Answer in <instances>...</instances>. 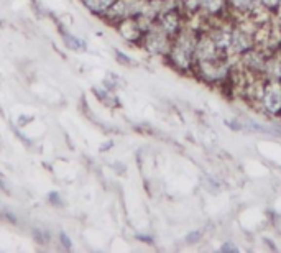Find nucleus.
Masks as SVG:
<instances>
[{
  "mask_svg": "<svg viewBox=\"0 0 281 253\" xmlns=\"http://www.w3.org/2000/svg\"><path fill=\"white\" fill-rule=\"evenodd\" d=\"M59 242H61V245L66 248V250H71V248H73V242H71V238L68 237V234L61 232L59 234Z\"/></svg>",
  "mask_w": 281,
  "mask_h": 253,
  "instance_id": "14",
  "label": "nucleus"
},
{
  "mask_svg": "<svg viewBox=\"0 0 281 253\" xmlns=\"http://www.w3.org/2000/svg\"><path fill=\"white\" fill-rule=\"evenodd\" d=\"M201 35V30L192 28V26H184L176 37L171 41V48L165 59L174 71L179 74H194L196 66V44L197 38Z\"/></svg>",
  "mask_w": 281,
  "mask_h": 253,
  "instance_id": "1",
  "label": "nucleus"
},
{
  "mask_svg": "<svg viewBox=\"0 0 281 253\" xmlns=\"http://www.w3.org/2000/svg\"><path fill=\"white\" fill-rule=\"evenodd\" d=\"M260 109L271 118H281V79L263 78L258 96Z\"/></svg>",
  "mask_w": 281,
  "mask_h": 253,
  "instance_id": "2",
  "label": "nucleus"
},
{
  "mask_svg": "<svg viewBox=\"0 0 281 253\" xmlns=\"http://www.w3.org/2000/svg\"><path fill=\"white\" fill-rule=\"evenodd\" d=\"M33 238L41 245H46L48 240H50V234L43 232V230H33Z\"/></svg>",
  "mask_w": 281,
  "mask_h": 253,
  "instance_id": "11",
  "label": "nucleus"
},
{
  "mask_svg": "<svg viewBox=\"0 0 281 253\" xmlns=\"http://www.w3.org/2000/svg\"><path fill=\"white\" fill-rule=\"evenodd\" d=\"M171 41H173V38H171L169 35H166L156 23H151L147 28V32H145L140 46H142L148 55L165 58L171 48Z\"/></svg>",
  "mask_w": 281,
  "mask_h": 253,
  "instance_id": "3",
  "label": "nucleus"
},
{
  "mask_svg": "<svg viewBox=\"0 0 281 253\" xmlns=\"http://www.w3.org/2000/svg\"><path fill=\"white\" fill-rule=\"evenodd\" d=\"M239 250V247L234 245L232 242H225L224 245L221 247V252H237Z\"/></svg>",
  "mask_w": 281,
  "mask_h": 253,
  "instance_id": "15",
  "label": "nucleus"
},
{
  "mask_svg": "<svg viewBox=\"0 0 281 253\" xmlns=\"http://www.w3.org/2000/svg\"><path fill=\"white\" fill-rule=\"evenodd\" d=\"M197 5H199V13L207 19L222 20V15H230L227 0H197Z\"/></svg>",
  "mask_w": 281,
  "mask_h": 253,
  "instance_id": "5",
  "label": "nucleus"
},
{
  "mask_svg": "<svg viewBox=\"0 0 281 253\" xmlns=\"http://www.w3.org/2000/svg\"><path fill=\"white\" fill-rule=\"evenodd\" d=\"M148 2H151V3H156V5L163 7L166 2H169V0H148Z\"/></svg>",
  "mask_w": 281,
  "mask_h": 253,
  "instance_id": "18",
  "label": "nucleus"
},
{
  "mask_svg": "<svg viewBox=\"0 0 281 253\" xmlns=\"http://www.w3.org/2000/svg\"><path fill=\"white\" fill-rule=\"evenodd\" d=\"M94 92H95V96H97V99L100 102H104L105 105H109V107H112V105L118 104L115 97H113L109 91H105V89H104V91H100V89H94Z\"/></svg>",
  "mask_w": 281,
  "mask_h": 253,
  "instance_id": "10",
  "label": "nucleus"
},
{
  "mask_svg": "<svg viewBox=\"0 0 281 253\" xmlns=\"http://www.w3.org/2000/svg\"><path fill=\"white\" fill-rule=\"evenodd\" d=\"M276 17H278V19L281 20V7H280V10H278V15H276Z\"/></svg>",
  "mask_w": 281,
  "mask_h": 253,
  "instance_id": "19",
  "label": "nucleus"
},
{
  "mask_svg": "<svg viewBox=\"0 0 281 253\" xmlns=\"http://www.w3.org/2000/svg\"><path fill=\"white\" fill-rule=\"evenodd\" d=\"M227 8L230 15L245 17V19L255 17V13L263 10L258 0H227Z\"/></svg>",
  "mask_w": 281,
  "mask_h": 253,
  "instance_id": "6",
  "label": "nucleus"
},
{
  "mask_svg": "<svg viewBox=\"0 0 281 253\" xmlns=\"http://www.w3.org/2000/svg\"><path fill=\"white\" fill-rule=\"evenodd\" d=\"M258 3L270 15H278V10L281 7V0H258Z\"/></svg>",
  "mask_w": 281,
  "mask_h": 253,
  "instance_id": "9",
  "label": "nucleus"
},
{
  "mask_svg": "<svg viewBox=\"0 0 281 253\" xmlns=\"http://www.w3.org/2000/svg\"><path fill=\"white\" fill-rule=\"evenodd\" d=\"M81 2H82V5H84L89 12L94 13V15L104 17L105 13L111 10L112 5L117 2V0H81Z\"/></svg>",
  "mask_w": 281,
  "mask_h": 253,
  "instance_id": "7",
  "label": "nucleus"
},
{
  "mask_svg": "<svg viewBox=\"0 0 281 253\" xmlns=\"http://www.w3.org/2000/svg\"><path fill=\"white\" fill-rule=\"evenodd\" d=\"M3 217L8 220V222H12V224H17V217H15V214L13 212H10V211H3Z\"/></svg>",
  "mask_w": 281,
  "mask_h": 253,
  "instance_id": "16",
  "label": "nucleus"
},
{
  "mask_svg": "<svg viewBox=\"0 0 281 253\" xmlns=\"http://www.w3.org/2000/svg\"><path fill=\"white\" fill-rule=\"evenodd\" d=\"M0 191H3V193H8V188H7V183L5 179H3L2 173H0Z\"/></svg>",
  "mask_w": 281,
  "mask_h": 253,
  "instance_id": "17",
  "label": "nucleus"
},
{
  "mask_svg": "<svg viewBox=\"0 0 281 253\" xmlns=\"http://www.w3.org/2000/svg\"><path fill=\"white\" fill-rule=\"evenodd\" d=\"M48 199H50V204H53V206H56V207L63 206V199H61L59 193H56V191H51V193L48 194Z\"/></svg>",
  "mask_w": 281,
  "mask_h": 253,
  "instance_id": "13",
  "label": "nucleus"
},
{
  "mask_svg": "<svg viewBox=\"0 0 281 253\" xmlns=\"http://www.w3.org/2000/svg\"><path fill=\"white\" fill-rule=\"evenodd\" d=\"M59 35H61V38H63V41H64V46H68L69 50H73V51L86 50L84 39H81V38L74 37V35H71L69 32H66V28H63V26H59Z\"/></svg>",
  "mask_w": 281,
  "mask_h": 253,
  "instance_id": "8",
  "label": "nucleus"
},
{
  "mask_svg": "<svg viewBox=\"0 0 281 253\" xmlns=\"http://www.w3.org/2000/svg\"><path fill=\"white\" fill-rule=\"evenodd\" d=\"M257 46H258L257 30H250L242 23H237L232 26L230 56L239 58Z\"/></svg>",
  "mask_w": 281,
  "mask_h": 253,
  "instance_id": "4",
  "label": "nucleus"
},
{
  "mask_svg": "<svg viewBox=\"0 0 281 253\" xmlns=\"http://www.w3.org/2000/svg\"><path fill=\"white\" fill-rule=\"evenodd\" d=\"M115 58H117V61H118V63H122V64H125V66H131V64H135V63H133V59H130V58L127 56L125 53H122L120 50H117V51H115Z\"/></svg>",
  "mask_w": 281,
  "mask_h": 253,
  "instance_id": "12",
  "label": "nucleus"
}]
</instances>
